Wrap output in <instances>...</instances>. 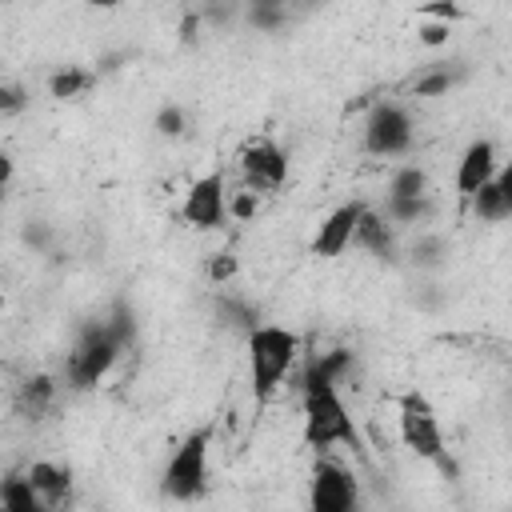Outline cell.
Returning a JSON list of instances; mask_svg holds the SVG:
<instances>
[{
  "instance_id": "obj_7",
  "label": "cell",
  "mask_w": 512,
  "mask_h": 512,
  "mask_svg": "<svg viewBox=\"0 0 512 512\" xmlns=\"http://www.w3.org/2000/svg\"><path fill=\"white\" fill-rule=\"evenodd\" d=\"M360 500L356 492V476L336 464V460H316L312 476H308V508L312 512H352Z\"/></svg>"
},
{
  "instance_id": "obj_5",
  "label": "cell",
  "mask_w": 512,
  "mask_h": 512,
  "mask_svg": "<svg viewBox=\"0 0 512 512\" xmlns=\"http://www.w3.org/2000/svg\"><path fill=\"white\" fill-rule=\"evenodd\" d=\"M400 440H404V448L412 456L436 464L440 472H452V460H448V448H444V432H440L436 408L416 388L400 396Z\"/></svg>"
},
{
  "instance_id": "obj_30",
  "label": "cell",
  "mask_w": 512,
  "mask_h": 512,
  "mask_svg": "<svg viewBox=\"0 0 512 512\" xmlns=\"http://www.w3.org/2000/svg\"><path fill=\"white\" fill-rule=\"evenodd\" d=\"M496 188H500V200H504V216H512V160H504L496 168Z\"/></svg>"
},
{
  "instance_id": "obj_11",
  "label": "cell",
  "mask_w": 512,
  "mask_h": 512,
  "mask_svg": "<svg viewBox=\"0 0 512 512\" xmlns=\"http://www.w3.org/2000/svg\"><path fill=\"white\" fill-rule=\"evenodd\" d=\"M392 228H396V224L384 216V208H364V216H360V224H356L352 244H356V248H364L368 256H376V260L392 264V260H396V232H392Z\"/></svg>"
},
{
  "instance_id": "obj_1",
  "label": "cell",
  "mask_w": 512,
  "mask_h": 512,
  "mask_svg": "<svg viewBox=\"0 0 512 512\" xmlns=\"http://www.w3.org/2000/svg\"><path fill=\"white\" fill-rule=\"evenodd\" d=\"M300 408H304V444L312 452H328L336 444L360 452V428L348 416V404L340 400L336 384H300Z\"/></svg>"
},
{
  "instance_id": "obj_17",
  "label": "cell",
  "mask_w": 512,
  "mask_h": 512,
  "mask_svg": "<svg viewBox=\"0 0 512 512\" xmlns=\"http://www.w3.org/2000/svg\"><path fill=\"white\" fill-rule=\"evenodd\" d=\"M52 400H56V380H52L48 372L28 376V380L20 384V396H16V404H20V412H24L28 420H40V416L52 408Z\"/></svg>"
},
{
  "instance_id": "obj_27",
  "label": "cell",
  "mask_w": 512,
  "mask_h": 512,
  "mask_svg": "<svg viewBox=\"0 0 512 512\" xmlns=\"http://www.w3.org/2000/svg\"><path fill=\"white\" fill-rule=\"evenodd\" d=\"M236 268H240V260H236L232 252H212V260H208V280L220 288V284H228V280L236 276Z\"/></svg>"
},
{
  "instance_id": "obj_12",
  "label": "cell",
  "mask_w": 512,
  "mask_h": 512,
  "mask_svg": "<svg viewBox=\"0 0 512 512\" xmlns=\"http://www.w3.org/2000/svg\"><path fill=\"white\" fill-rule=\"evenodd\" d=\"M496 144L492 140H472L468 148H464V156H460V164H456V188H460V196H472L480 184H488L492 176H496Z\"/></svg>"
},
{
  "instance_id": "obj_3",
  "label": "cell",
  "mask_w": 512,
  "mask_h": 512,
  "mask_svg": "<svg viewBox=\"0 0 512 512\" xmlns=\"http://www.w3.org/2000/svg\"><path fill=\"white\" fill-rule=\"evenodd\" d=\"M120 352H124V340H120L104 320L84 324L76 348H72L68 360H64V384H68L72 392L96 388V384L112 372V364L120 360Z\"/></svg>"
},
{
  "instance_id": "obj_21",
  "label": "cell",
  "mask_w": 512,
  "mask_h": 512,
  "mask_svg": "<svg viewBox=\"0 0 512 512\" xmlns=\"http://www.w3.org/2000/svg\"><path fill=\"white\" fill-rule=\"evenodd\" d=\"M472 212H476V220H484V224H496V220H508L504 216V200H500V188H496V176L488 180V184H480L472 196Z\"/></svg>"
},
{
  "instance_id": "obj_8",
  "label": "cell",
  "mask_w": 512,
  "mask_h": 512,
  "mask_svg": "<svg viewBox=\"0 0 512 512\" xmlns=\"http://www.w3.org/2000/svg\"><path fill=\"white\" fill-rule=\"evenodd\" d=\"M240 172H244V184L252 192H280L288 180V152L272 136H260V140L244 144Z\"/></svg>"
},
{
  "instance_id": "obj_28",
  "label": "cell",
  "mask_w": 512,
  "mask_h": 512,
  "mask_svg": "<svg viewBox=\"0 0 512 512\" xmlns=\"http://www.w3.org/2000/svg\"><path fill=\"white\" fill-rule=\"evenodd\" d=\"M256 208H260V200H256V192H252V188H244V192H232V196H228V216H236V220H252V216H256Z\"/></svg>"
},
{
  "instance_id": "obj_25",
  "label": "cell",
  "mask_w": 512,
  "mask_h": 512,
  "mask_svg": "<svg viewBox=\"0 0 512 512\" xmlns=\"http://www.w3.org/2000/svg\"><path fill=\"white\" fill-rule=\"evenodd\" d=\"M248 24L256 32H280L288 24V8H252L248 4Z\"/></svg>"
},
{
  "instance_id": "obj_29",
  "label": "cell",
  "mask_w": 512,
  "mask_h": 512,
  "mask_svg": "<svg viewBox=\"0 0 512 512\" xmlns=\"http://www.w3.org/2000/svg\"><path fill=\"white\" fill-rule=\"evenodd\" d=\"M24 100H28V96H24V88H20L16 80H8V84L0 88V112H4V116H16V112L24 108Z\"/></svg>"
},
{
  "instance_id": "obj_32",
  "label": "cell",
  "mask_w": 512,
  "mask_h": 512,
  "mask_svg": "<svg viewBox=\"0 0 512 512\" xmlns=\"http://www.w3.org/2000/svg\"><path fill=\"white\" fill-rule=\"evenodd\" d=\"M252 8H288V0H248Z\"/></svg>"
},
{
  "instance_id": "obj_13",
  "label": "cell",
  "mask_w": 512,
  "mask_h": 512,
  "mask_svg": "<svg viewBox=\"0 0 512 512\" xmlns=\"http://www.w3.org/2000/svg\"><path fill=\"white\" fill-rule=\"evenodd\" d=\"M28 476H32V484H36L44 508H60V504H68V492H72V468H68V464L36 460V464L28 468Z\"/></svg>"
},
{
  "instance_id": "obj_10",
  "label": "cell",
  "mask_w": 512,
  "mask_h": 512,
  "mask_svg": "<svg viewBox=\"0 0 512 512\" xmlns=\"http://www.w3.org/2000/svg\"><path fill=\"white\" fill-rule=\"evenodd\" d=\"M364 208H368L364 200H348V204L332 208V212L320 220L316 236H312V256H320V260H336V256L352 244V236H356V224H360Z\"/></svg>"
},
{
  "instance_id": "obj_18",
  "label": "cell",
  "mask_w": 512,
  "mask_h": 512,
  "mask_svg": "<svg viewBox=\"0 0 512 512\" xmlns=\"http://www.w3.org/2000/svg\"><path fill=\"white\" fill-rule=\"evenodd\" d=\"M460 80H464V68H460V64H432V68H424V72L416 76L412 92H416V96H448Z\"/></svg>"
},
{
  "instance_id": "obj_26",
  "label": "cell",
  "mask_w": 512,
  "mask_h": 512,
  "mask_svg": "<svg viewBox=\"0 0 512 512\" xmlns=\"http://www.w3.org/2000/svg\"><path fill=\"white\" fill-rule=\"evenodd\" d=\"M448 36H452V20H436V16H424V20H420V28H416V40H420V44H428V48H440V44H448Z\"/></svg>"
},
{
  "instance_id": "obj_15",
  "label": "cell",
  "mask_w": 512,
  "mask_h": 512,
  "mask_svg": "<svg viewBox=\"0 0 512 512\" xmlns=\"http://www.w3.org/2000/svg\"><path fill=\"white\" fill-rule=\"evenodd\" d=\"M100 72L96 68H80V64H64L48 76V96L52 100H84L96 88Z\"/></svg>"
},
{
  "instance_id": "obj_31",
  "label": "cell",
  "mask_w": 512,
  "mask_h": 512,
  "mask_svg": "<svg viewBox=\"0 0 512 512\" xmlns=\"http://www.w3.org/2000/svg\"><path fill=\"white\" fill-rule=\"evenodd\" d=\"M200 12H184L180 16V44H196L200 40Z\"/></svg>"
},
{
  "instance_id": "obj_19",
  "label": "cell",
  "mask_w": 512,
  "mask_h": 512,
  "mask_svg": "<svg viewBox=\"0 0 512 512\" xmlns=\"http://www.w3.org/2000/svg\"><path fill=\"white\" fill-rule=\"evenodd\" d=\"M428 196H388L384 200V216L392 224H420L428 216Z\"/></svg>"
},
{
  "instance_id": "obj_9",
  "label": "cell",
  "mask_w": 512,
  "mask_h": 512,
  "mask_svg": "<svg viewBox=\"0 0 512 512\" xmlns=\"http://www.w3.org/2000/svg\"><path fill=\"white\" fill-rule=\"evenodd\" d=\"M184 220L200 232H216L228 220V188L220 172H208L200 180H192V188L184 192Z\"/></svg>"
},
{
  "instance_id": "obj_14",
  "label": "cell",
  "mask_w": 512,
  "mask_h": 512,
  "mask_svg": "<svg viewBox=\"0 0 512 512\" xmlns=\"http://www.w3.org/2000/svg\"><path fill=\"white\" fill-rule=\"evenodd\" d=\"M348 372H352V352H348V348H332V352L308 356L300 384H336V388H340V384L348 380Z\"/></svg>"
},
{
  "instance_id": "obj_24",
  "label": "cell",
  "mask_w": 512,
  "mask_h": 512,
  "mask_svg": "<svg viewBox=\"0 0 512 512\" xmlns=\"http://www.w3.org/2000/svg\"><path fill=\"white\" fill-rule=\"evenodd\" d=\"M156 132L160 136H184V128H188V112L180 108V104H164L160 112H156Z\"/></svg>"
},
{
  "instance_id": "obj_34",
  "label": "cell",
  "mask_w": 512,
  "mask_h": 512,
  "mask_svg": "<svg viewBox=\"0 0 512 512\" xmlns=\"http://www.w3.org/2000/svg\"><path fill=\"white\" fill-rule=\"evenodd\" d=\"M304 4H308V8H316V4H324V0H304Z\"/></svg>"
},
{
  "instance_id": "obj_2",
  "label": "cell",
  "mask_w": 512,
  "mask_h": 512,
  "mask_svg": "<svg viewBox=\"0 0 512 512\" xmlns=\"http://www.w3.org/2000/svg\"><path fill=\"white\" fill-rule=\"evenodd\" d=\"M248 376H252V392L256 400H272L276 388L284 384L288 368L300 356V336L280 328V324H256L248 336Z\"/></svg>"
},
{
  "instance_id": "obj_20",
  "label": "cell",
  "mask_w": 512,
  "mask_h": 512,
  "mask_svg": "<svg viewBox=\"0 0 512 512\" xmlns=\"http://www.w3.org/2000/svg\"><path fill=\"white\" fill-rule=\"evenodd\" d=\"M388 196H428V172L420 164H400L388 180Z\"/></svg>"
},
{
  "instance_id": "obj_6",
  "label": "cell",
  "mask_w": 512,
  "mask_h": 512,
  "mask_svg": "<svg viewBox=\"0 0 512 512\" xmlns=\"http://www.w3.org/2000/svg\"><path fill=\"white\" fill-rule=\"evenodd\" d=\"M364 148L372 156H404L412 148V116H408V108L396 104V100L372 104V112L364 120Z\"/></svg>"
},
{
  "instance_id": "obj_16",
  "label": "cell",
  "mask_w": 512,
  "mask_h": 512,
  "mask_svg": "<svg viewBox=\"0 0 512 512\" xmlns=\"http://www.w3.org/2000/svg\"><path fill=\"white\" fill-rule=\"evenodd\" d=\"M0 508L8 512H44V500L28 472H8L0 480Z\"/></svg>"
},
{
  "instance_id": "obj_4",
  "label": "cell",
  "mask_w": 512,
  "mask_h": 512,
  "mask_svg": "<svg viewBox=\"0 0 512 512\" xmlns=\"http://www.w3.org/2000/svg\"><path fill=\"white\" fill-rule=\"evenodd\" d=\"M208 448H212V428H196L180 440V448L168 456L164 476H160L164 496L192 504L208 492Z\"/></svg>"
},
{
  "instance_id": "obj_22",
  "label": "cell",
  "mask_w": 512,
  "mask_h": 512,
  "mask_svg": "<svg viewBox=\"0 0 512 512\" xmlns=\"http://www.w3.org/2000/svg\"><path fill=\"white\" fill-rule=\"evenodd\" d=\"M216 316L220 320H228L232 328H240L244 336L260 324V312L252 308V304H244V300H236V296H216Z\"/></svg>"
},
{
  "instance_id": "obj_33",
  "label": "cell",
  "mask_w": 512,
  "mask_h": 512,
  "mask_svg": "<svg viewBox=\"0 0 512 512\" xmlns=\"http://www.w3.org/2000/svg\"><path fill=\"white\" fill-rule=\"evenodd\" d=\"M84 4H92V8H120V0H84Z\"/></svg>"
},
{
  "instance_id": "obj_23",
  "label": "cell",
  "mask_w": 512,
  "mask_h": 512,
  "mask_svg": "<svg viewBox=\"0 0 512 512\" xmlns=\"http://www.w3.org/2000/svg\"><path fill=\"white\" fill-rule=\"evenodd\" d=\"M444 256H448V244L440 236H424V240L412 244V264L416 268H440Z\"/></svg>"
}]
</instances>
